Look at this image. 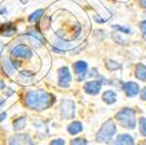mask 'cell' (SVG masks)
Returning <instances> with one entry per match:
<instances>
[{
    "instance_id": "484cf974",
    "label": "cell",
    "mask_w": 146,
    "mask_h": 145,
    "mask_svg": "<svg viewBox=\"0 0 146 145\" xmlns=\"http://www.w3.org/2000/svg\"><path fill=\"white\" fill-rule=\"evenodd\" d=\"M140 98H141L142 100H145L146 101V87L144 88L141 91V93H140Z\"/></svg>"
},
{
    "instance_id": "cb8c5ba5",
    "label": "cell",
    "mask_w": 146,
    "mask_h": 145,
    "mask_svg": "<svg viewBox=\"0 0 146 145\" xmlns=\"http://www.w3.org/2000/svg\"><path fill=\"white\" fill-rule=\"evenodd\" d=\"M140 29H141V31H142L143 38L146 40V21H143L142 23H140Z\"/></svg>"
},
{
    "instance_id": "f1b7e54d",
    "label": "cell",
    "mask_w": 146,
    "mask_h": 145,
    "mask_svg": "<svg viewBox=\"0 0 146 145\" xmlns=\"http://www.w3.org/2000/svg\"><path fill=\"white\" fill-rule=\"evenodd\" d=\"M5 87V84H4V82H3L2 80H0V90L1 89H3V88Z\"/></svg>"
},
{
    "instance_id": "9c48e42d",
    "label": "cell",
    "mask_w": 146,
    "mask_h": 145,
    "mask_svg": "<svg viewBox=\"0 0 146 145\" xmlns=\"http://www.w3.org/2000/svg\"><path fill=\"white\" fill-rule=\"evenodd\" d=\"M126 95L128 97H134L139 93V85L135 82H127L123 85Z\"/></svg>"
},
{
    "instance_id": "ba28073f",
    "label": "cell",
    "mask_w": 146,
    "mask_h": 145,
    "mask_svg": "<svg viewBox=\"0 0 146 145\" xmlns=\"http://www.w3.org/2000/svg\"><path fill=\"white\" fill-rule=\"evenodd\" d=\"M84 89H85V91L87 92L88 94H97V93H99L100 89H101V81H89V82H87L85 84Z\"/></svg>"
},
{
    "instance_id": "2e32d148",
    "label": "cell",
    "mask_w": 146,
    "mask_h": 145,
    "mask_svg": "<svg viewBox=\"0 0 146 145\" xmlns=\"http://www.w3.org/2000/svg\"><path fill=\"white\" fill-rule=\"evenodd\" d=\"M2 69L8 76H11L15 74V67L11 63V61L9 59H4L2 63Z\"/></svg>"
},
{
    "instance_id": "277c9868",
    "label": "cell",
    "mask_w": 146,
    "mask_h": 145,
    "mask_svg": "<svg viewBox=\"0 0 146 145\" xmlns=\"http://www.w3.org/2000/svg\"><path fill=\"white\" fill-rule=\"evenodd\" d=\"M60 110L61 114L64 118H73L75 116V102L73 100H68L66 99L63 100L62 103L60 105Z\"/></svg>"
},
{
    "instance_id": "5bb4252c",
    "label": "cell",
    "mask_w": 146,
    "mask_h": 145,
    "mask_svg": "<svg viewBox=\"0 0 146 145\" xmlns=\"http://www.w3.org/2000/svg\"><path fill=\"white\" fill-rule=\"evenodd\" d=\"M102 99L106 102L107 104H112L115 103V100H117V94L112 90H107L103 93L102 95Z\"/></svg>"
},
{
    "instance_id": "ffe728a7",
    "label": "cell",
    "mask_w": 146,
    "mask_h": 145,
    "mask_svg": "<svg viewBox=\"0 0 146 145\" xmlns=\"http://www.w3.org/2000/svg\"><path fill=\"white\" fill-rule=\"evenodd\" d=\"M42 15H43V10L42 9L36 10V11L33 12V13L29 17V21L30 22H36V21H38V19L42 17Z\"/></svg>"
},
{
    "instance_id": "7a4b0ae2",
    "label": "cell",
    "mask_w": 146,
    "mask_h": 145,
    "mask_svg": "<svg viewBox=\"0 0 146 145\" xmlns=\"http://www.w3.org/2000/svg\"><path fill=\"white\" fill-rule=\"evenodd\" d=\"M115 118L123 127L129 130H133L136 127V112L130 107H124L122 110H119Z\"/></svg>"
},
{
    "instance_id": "6da1fadb",
    "label": "cell",
    "mask_w": 146,
    "mask_h": 145,
    "mask_svg": "<svg viewBox=\"0 0 146 145\" xmlns=\"http://www.w3.org/2000/svg\"><path fill=\"white\" fill-rule=\"evenodd\" d=\"M54 101H55V98L53 95L42 89L29 92L25 98L26 105L30 108L37 109V110H42L51 106Z\"/></svg>"
},
{
    "instance_id": "f546056e",
    "label": "cell",
    "mask_w": 146,
    "mask_h": 145,
    "mask_svg": "<svg viewBox=\"0 0 146 145\" xmlns=\"http://www.w3.org/2000/svg\"><path fill=\"white\" fill-rule=\"evenodd\" d=\"M5 118H6V114H5V112H4V114H2V116L0 114V122H2Z\"/></svg>"
},
{
    "instance_id": "3957f363",
    "label": "cell",
    "mask_w": 146,
    "mask_h": 145,
    "mask_svg": "<svg viewBox=\"0 0 146 145\" xmlns=\"http://www.w3.org/2000/svg\"><path fill=\"white\" fill-rule=\"evenodd\" d=\"M117 132V126L112 120H108L103 124L99 132L97 133V141L98 142H110L112 139L113 135Z\"/></svg>"
},
{
    "instance_id": "7c38bea8",
    "label": "cell",
    "mask_w": 146,
    "mask_h": 145,
    "mask_svg": "<svg viewBox=\"0 0 146 145\" xmlns=\"http://www.w3.org/2000/svg\"><path fill=\"white\" fill-rule=\"evenodd\" d=\"M115 145H134V140L128 134H122L117 137Z\"/></svg>"
},
{
    "instance_id": "4dcf8cb0",
    "label": "cell",
    "mask_w": 146,
    "mask_h": 145,
    "mask_svg": "<svg viewBox=\"0 0 146 145\" xmlns=\"http://www.w3.org/2000/svg\"><path fill=\"white\" fill-rule=\"evenodd\" d=\"M3 49V43L1 41H0V53H1V51H2Z\"/></svg>"
},
{
    "instance_id": "4316f807",
    "label": "cell",
    "mask_w": 146,
    "mask_h": 145,
    "mask_svg": "<svg viewBox=\"0 0 146 145\" xmlns=\"http://www.w3.org/2000/svg\"><path fill=\"white\" fill-rule=\"evenodd\" d=\"M140 131H141V134L143 136L146 137V127H143V128H140Z\"/></svg>"
},
{
    "instance_id": "83f0119b",
    "label": "cell",
    "mask_w": 146,
    "mask_h": 145,
    "mask_svg": "<svg viewBox=\"0 0 146 145\" xmlns=\"http://www.w3.org/2000/svg\"><path fill=\"white\" fill-rule=\"evenodd\" d=\"M140 5L142 7L146 8V0H140Z\"/></svg>"
},
{
    "instance_id": "1f68e13d",
    "label": "cell",
    "mask_w": 146,
    "mask_h": 145,
    "mask_svg": "<svg viewBox=\"0 0 146 145\" xmlns=\"http://www.w3.org/2000/svg\"><path fill=\"white\" fill-rule=\"evenodd\" d=\"M4 98H1V97H0V105H2L3 103H4Z\"/></svg>"
},
{
    "instance_id": "5b68a950",
    "label": "cell",
    "mask_w": 146,
    "mask_h": 145,
    "mask_svg": "<svg viewBox=\"0 0 146 145\" xmlns=\"http://www.w3.org/2000/svg\"><path fill=\"white\" fill-rule=\"evenodd\" d=\"M72 77L66 67H62L58 70V85L60 87H68Z\"/></svg>"
},
{
    "instance_id": "30bf717a",
    "label": "cell",
    "mask_w": 146,
    "mask_h": 145,
    "mask_svg": "<svg viewBox=\"0 0 146 145\" xmlns=\"http://www.w3.org/2000/svg\"><path fill=\"white\" fill-rule=\"evenodd\" d=\"M17 32V27L12 23H5L0 27V34L2 36L9 37L15 34Z\"/></svg>"
},
{
    "instance_id": "d6986e66",
    "label": "cell",
    "mask_w": 146,
    "mask_h": 145,
    "mask_svg": "<svg viewBox=\"0 0 146 145\" xmlns=\"http://www.w3.org/2000/svg\"><path fill=\"white\" fill-rule=\"evenodd\" d=\"M105 67H106L107 70L110 71H115V70H119L121 68V65L117 63H115V61H110V59H106L105 61Z\"/></svg>"
},
{
    "instance_id": "8992f818",
    "label": "cell",
    "mask_w": 146,
    "mask_h": 145,
    "mask_svg": "<svg viewBox=\"0 0 146 145\" xmlns=\"http://www.w3.org/2000/svg\"><path fill=\"white\" fill-rule=\"evenodd\" d=\"M11 54L13 56H17V57H24V58H30L33 55L32 50L26 45H20L15 47L11 50Z\"/></svg>"
},
{
    "instance_id": "44dd1931",
    "label": "cell",
    "mask_w": 146,
    "mask_h": 145,
    "mask_svg": "<svg viewBox=\"0 0 146 145\" xmlns=\"http://www.w3.org/2000/svg\"><path fill=\"white\" fill-rule=\"evenodd\" d=\"M28 34L31 35L33 38H35L36 40H39L40 42H43V43H45V39H44V37L42 36L41 34H40L39 32H36V31H29L28 32Z\"/></svg>"
},
{
    "instance_id": "9a60e30c",
    "label": "cell",
    "mask_w": 146,
    "mask_h": 145,
    "mask_svg": "<svg viewBox=\"0 0 146 145\" xmlns=\"http://www.w3.org/2000/svg\"><path fill=\"white\" fill-rule=\"evenodd\" d=\"M82 130H83V126H82V124L80 122H73L68 127V133L72 134V135H76V134L80 133Z\"/></svg>"
},
{
    "instance_id": "ac0fdd59",
    "label": "cell",
    "mask_w": 146,
    "mask_h": 145,
    "mask_svg": "<svg viewBox=\"0 0 146 145\" xmlns=\"http://www.w3.org/2000/svg\"><path fill=\"white\" fill-rule=\"evenodd\" d=\"M26 118H24V116H21V118H19L17 120H15V122H13V128H15V130H22V129L25 128V126H26Z\"/></svg>"
},
{
    "instance_id": "7402d4cb",
    "label": "cell",
    "mask_w": 146,
    "mask_h": 145,
    "mask_svg": "<svg viewBox=\"0 0 146 145\" xmlns=\"http://www.w3.org/2000/svg\"><path fill=\"white\" fill-rule=\"evenodd\" d=\"M71 145H87V141L83 138H76L71 141Z\"/></svg>"
},
{
    "instance_id": "4fadbf2b",
    "label": "cell",
    "mask_w": 146,
    "mask_h": 145,
    "mask_svg": "<svg viewBox=\"0 0 146 145\" xmlns=\"http://www.w3.org/2000/svg\"><path fill=\"white\" fill-rule=\"evenodd\" d=\"M135 75H136L137 79L143 81V82H146V65L139 63L136 67V70H135Z\"/></svg>"
},
{
    "instance_id": "52a82bcc",
    "label": "cell",
    "mask_w": 146,
    "mask_h": 145,
    "mask_svg": "<svg viewBox=\"0 0 146 145\" xmlns=\"http://www.w3.org/2000/svg\"><path fill=\"white\" fill-rule=\"evenodd\" d=\"M9 145H34V143L32 142L29 135L20 134V135L13 136L10 139Z\"/></svg>"
},
{
    "instance_id": "603a6c76",
    "label": "cell",
    "mask_w": 146,
    "mask_h": 145,
    "mask_svg": "<svg viewBox=\"0 0 146 145\" xmlns=\"http://www.w3.org/2000/svg\"><path fill=\"white\" fill-rule=\"evenodd\" d=\"M112 28H115V29L117 30V31L123 32V33H125V34H130V33H131V30H130V29H128V28L121 27V26H112Z\"/></svg>"
},
{
    "instance_id": "d4e9b609",
    "label": "cell",
    "mask_w": 146,
    "mask_h": 145,
    "mask_svg": "<svg viewBox=\"0 0 146 145\" xmlns=\"http://www.w3.org/2000/svg\"><path fill=\"white\" fill-rule=\"evenodd\" d=\"M50 145H64L63 139H54L50 142Z\"/></svg>"
},
{
    "instance_id": "8fae6325",
    "label": "cell",
    "mask_w": 146,
    "mask_h": 145,
    "mask_svg": "<svg viewBox=\"0 0 146 145\" xmlns=\"http://www.w3.org/2000/svg\"><path fill=\"white\" fill-rule=\"evenodd\" d=\"M87 68H88L87 63H85L83 61H79L74 63V71H75V72L77 75L81 76L80 79H83L84 78V75L87 72Z\"/></svg>"
},
{
    "instance_id": "e0dca14e",
    "label": "cell",
    "mask_w": 146,
    "mask_h": 145,
    "mask_svg": "<svg viewBox=\"0 0 146 145\" xmlns=\"http://www.w3.org/2000/svg\"><path fill=\"white\" fill-rule=\"evenodd\" d=\"M54 46H55V48H58V51H63V50H68V49H71L72 48V44L70 43H66V42L62 41V40H56L54 42Z\"/></svg>"
}]
</instances>
